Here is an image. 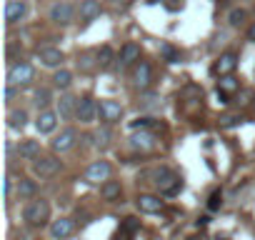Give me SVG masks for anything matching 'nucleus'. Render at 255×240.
I'll return each instance as SVG.
<instances>
[{"label": "nucleus", "mask_w": 255, "mask_h": 240, "mask_svg": "<svg viewBox=\"0 0 255 240\" xmlns=\"http://www.w3.org/2000/svg\"><path fill=\"white\" fill-rule=\"evenodd\" d=\"M150 120H153V118H138V120H133V128H135V130H138V128H148Z\"/></svg>", "instance_id": "37"}, {"label": "nucleus", "mask_w": 255, "mask_h": 240, "mask_svg": "<svg viewBox=\"0 0 255 240\" xmlns=\"http://www.w3.org/2000/svg\"><path fill=\"white\" fill-rule=\"evenodd\" d=\"M73 230H75V223H73L70 218H58V220H53V225H50V238H53V240H65Z\"/></svg>", "instance_id": "14"}, {"label": "nucleus", "mask_w": 255, "mask_h": 240, "mask_svg": "<svg viewBox=\"0 0 255 240\" xmlns=\"http://www.w3.org/2000/svg\"><path fill=\"white\" fill-rule=\"evenodd\" d=\"M118 63H120L123 68H128V65H138V63H140V45H135V43H125L123 50H120Z\"/></svg>", "instance_id": "15"}, {"label": "nucleus", "mask_w": 255, "mask_h": 240, "mask_svg": "<svg viewBox=\"0 0 255 240\" xmlns=\"http://www.w3.org/2000/svg\"><path fill=\"white\" fill-rule=\"evenodd\" d=\"M35 105H38L40 110H48V105H50V90H48V88L35 90Z\"/></svg>", "instance_id": "30"}, {"label": "nucleus", "mask_w": 255, "mask_h": 240, "mask_svg": "<svg viewBox=\"0 0 255 240\" xmlns=\"http://www.w3.org/2000/svg\"><path fill=\"white\" fill-rule=\"evenodd\" d=\"M38 58H40V63H43L45 68H58V65L63 63V53H60L58 48H43V50L38 53Z\"/></svg>", "instance_id": "19"}, {"label": "nucleus", "mask_w": 255, "mask_h": 240, "mask_svg": "<svg viewBox=\"0 0 255 240\" xmlns=\"http://www.w3.org/2000/svg\"><path fill=\"white\" fill-rule=\"evenodd\" d=\"M95 115H98V103L90 98V95H85V98H80V103H78V113H75V118L80 120V123H93L95 120Z\"/></svg>", "instance_id": "8"}, {"label": "nucleus", "mask_w": 255, "mask_h": 240, "mask_svg": "<svg viewBox=\"0 0 255 240\" xmlns=\"http://www.w3.org/2000/svg\"><path fill=\"white\" fill-rule=\"evenodd\" d=\"M163 55L168 58V63H178V60H180V55H178L170 45H163Z\"/></svg>", "instance_id": "34"}, {"label": "nucleus", "mask_w": 255, "mask_h": 240, "mask_svg": "<svg viewBox=\"0 0 255 240\" xmlns=\"http://www.w3.org/2000/svg\"><path fill=\"white\" fill-rule=\"evenodd\" d=\"M135 205H138V210H140V213H148V215H153V213H160V210H163V200H160L158 195H150V193L138 195Z\"/></svg>", "instance_id": "13"}, {"label": "nucleus", "mask_w": 255, "mask_h": 240, "mask_svg": "<svg viewBox=\"0 0 255 240\" xmlns=\"http://www.w3.org/2000/svg\"><path fill=\"white\" fill-rule=\"evenodd\" d=\"M248 40H253V43H255V25H250V28H248Z\"/></svg>", "instance_id": "39"}, {"label": "nucleus", "mask_w": 255, "mask_h": 240, "mask_svg": "<svg viewBox=\"0 0 255 240\" xmlns=\"http://www.w3.org/2000/svg\"><path fill=\"white\" fill-rule=\"evenodd\" d=\"M48 218H50V203H48V200L35 198V200L25 203V208H23V220H25L30 228H40V225H45Z\"/></svg>", "instance_id": "1"}, {"label": "nucleus", "mask_w": 255, "mask_h": 240, "mask_svg": "<svg viewBox=\"0 0 255 240\" xmlns=\"http://www.w3.org/2000/svg\"><path fill=\"white\" fill-rule=\"evenodd\" d=\"M158 100H160V98H158V95H155V93H145V95H143V100H140V103H143V105H155V103H158Z\"/></svg>", "instance_id": "36"}, {"label": "nucleus", "mask_w": 255, "mask_h": 240, "mask_svg": "<svg viewBox=\"0 0 255 240\" xmlns=\"http://www.w3.org/2000/svg\"><path fill=\"white\" fill-rule=\"evenodd\" d=\"M133 83H135V88H140V90H148V88H150V83H153V68H150V63L140 60V63L135 65V70H133Z\"/></svg>", "instance_id": "11"}, {"label": "nucleus", "mask_w": 255, "mask_h": 240, "mask_svg": "<svg viewBox=\"0 0 255 240\" xmlns=\"http://www.w3.org/2000/svg\"><path fill=\"white\" fill-rule=\"evenodd\" d=\"M25 123H28V113H25V110H13V113L8 115V125H10L13 130L25 128Z\"/></svg>", "instance_id": "27"}, {"label": "nucleus", "mask_w": 255, "mask_h": 240, "mask_svg": "<svg viewBox=\"0 0 255 240\" xmlns=\"http://www.w3.org/2000/svg\"><path fill=\"white\" fill-rule=\"evenodd\" d=\"M58 170H60V160L53 158V155H38V158L33 160V173L40 175V178H50V175H55Z\"/></svg>", "instance_id": "6"}, {"label": "nucleus", "mask_w": 255, "mask_h": 240, "mask_svg": "<svg viewBox=\"0 0 255 240\" xmlns=\"http://www.w3.org/2000/svg\"><path fill=\"white\" fill-rule=\"evenodd\" d=\"M95 148H100V150H105L108 145H110V138H113V133L108 130V128H100V130H95Z\"/></svg>", "instance_id": "29"}, {"label": "nucleus", "mask_w": 255, "mask_h": 240, "mask_svg": "<svg viewBox=\"0 0 255 240\" xmlns=\"http://www.w3.org/2000/svg\"><path fill=\"white\" fill-rule=\"evenodd\" d=\"M100 13H103L100 0H83V3H80V20L90 23V20L100 18Z\"/></svg>", "instance_id": "18"}, {"label": "nucleus", "mask_w": 255, "mask_h": 240, "mask_svg": "<svg viewBox=\"0 0 255 240\" xmlns=\"http://www.w3.org/2000/svg\"><path fill=\"white\" fill-rule=\"evenodd\" d=\"M78 103H80V100H75L73 95H63V98L58 100V115L65 118V120L73 118V115L78 113Z\"/></svg>", "instance_id": "20"}, {"label": "nucleus", "mask_w": 255, "mask_h": 240, "mask_svg": "<svg viewBox=\"0 0 255 240\" xmlns=\"http://www.w3.org/2000/svg\"><path fill=\"white\" fill-rule=\"evenodd\" d=\"M220 205H223V195H220V190H215L210 195V200H208V210H218Z\"/></svg>", "instance_id": "33"}, {"label": "nucleus", "mask_w": 255, "mask_h": 240, "mask_svg": "<svg viewBox=\"0 0 255 240\" xmlns=\"http://www.w3.org/2000/svg\"><path fill=\"white\" fill-rule=\"evenodd\" d=\"M150 5H158V3H165V0H148Z\"/></svg>", "instance_id": "40"}, {"label": "nucleus", "mask_w": 255, "mask_h": 240, "mask_svg": "<svg viewBox=\"0 0 255 240\" xmlns=\"http://www.w3.org/2000/svg\"><path fill=\"white\" fill-rule=\"evenodd\" d=\"M28 13V5H25V0H8V5H5V23L8 25H15L25 18Z\"/></svg>", "instance_id": "12"}, {"label": "nucleus", "mask_w": 255, "mask_h": 240, "mask_svg": "<svg viewBox=\"0 0 255 240\" xmlns=\"http://www.w3.org/2000/svg\"><path fill=\"white\" fill-rule=\"evenodd\" d=\"M110 173H113V168H110L108 160H95V163L88 165V170H85V180L93 183V185H98V183L105 185V183L110 180Z\"/></svg>", "instance_id": "4"}, {"label": "nucleus", "mask_w": 255, "mask_h": 240, "mask_svg": "<svg viewBox=\"0 0 255 240\" xmlns=\"http://www.w3.org/2000/svg\"><path fill=\"white\" fill-rule=\"evenodd\" d=\"M100 195H103V200H108V203H115V200H120V195H123V188H120V183H118V180H108V183L100 188Z\"/></svg>", "instance_id": "21"}, {"label": "nucleus", "mask_w": 255, "mask_h": 240, "mask_svg": "<svg viewBox=\"0 0 255 240\" xmlns=\"http://www.w3.org/2000/svg\"><path fill=\"white\" fill-rule=\"evenodd\" d=\"M245 10L243 8H235V10H230V15H228V23L233 25V28H238V25H243V20H245Z\"/></svg>", "instance_id": "31"}, {"label": "nucleus", "mask_w": 255, "mask_h": 240, "mask_svg": "<svg viewBox=\"0 0 255 240\" xmlns=\"http://www.w3.org/2000/svg\"><path fill=\"white\" fill-rule=\"evenodd\" d=\"M18 153H20V158H25V160H35V158L40 155V145H38L35 140H23L20 148H18Z\"/></svg>", "instance_id": "25"}, {"label": "nucleus", "mask_w": 255, "mask_h": 240, "mask_svg": "<svg viewBox=\"0 0 255 240\" xmlns=\"http://www.w3.org/2000/svg\"><path fill=\"white\" fill-rule=\"evenodd\" d=\"M35 80V68L30 63H13L10 70H8V85H15V88H23V85H30Z\"/></svg>", "instance_id": "3"}, {"label": "nucleus", "mask_w": 255, "mask_h": 240, "mask_svg": "<svg viewBox=\"0 0 255 240\" xmlns=\"http://www.w3.org/2000/svg\"><path fill=\"white\" fill-rule=\"evenodd\" d=\"M35 193H38V185L33 180H20V185H18V198L20 200H35Z\"/></svg>", "instance_id": "26"}, {"label": "nucleus", "mask_w": 255, "mask_h": 240, "mask_svg": "<svg viewBox=\"0 0 255 240\" xmlns=\"http://www.w3.org/2000/svg\"><path fill=\"white\" fill-rule=\"evenodd\" d=\"M3 188H5V200H10V190H13V178H10V175H5Z\"/></svg>", "instance_id": "38"}, {"label": "nucleus", "mask_w": 255, "mask_h": 240, "mask_svg": "<svg viewBox=\"0 0 255 240\" xmlns=\"http://www.w3.org/2000/svg\"><path fill=\"white\" fill-rule=\"evenodd\" d=\"M50 20L60 23V25H68V23L75 20V8L70 3H65V0H58V3L50 8Z\"/></svg>", "instance_id": "7"}, {"label": "nucleus", "mask_w": 255, "mask_h": 240, "mask_svg": "<svg viewBox=\"0 0 255 240\" xmlns=\"http://www.w3.org/2000/svg\"><path fill=\"white\" fill-rule=\"evenodd\" d=\"M75 140H78L75 128H65V130H60V135H55V138L50 140V148H53L55 153H65V150H70V148L75 145Z\"/></svg>", "instance_id": "10"}, {"label": "nucleus", "mask_w": 255, "mask_h": 240, "mask_svg": "<svg viewBox=\"0 0 255 240\" xmlns=\"http://www.w3.org/2000/svg\"><path fill=\"white\" fill-rule=\"evenodd\" d=\"M153 183H155V188L163 193V195H175L178 190H180V178L170 170V168H158L155 173H153Z\"/></svg>", "instance_id": "2"}, {"label": "nucleus", "mask_w": 255, "mask_h": 240, "mask_svg": "<svg viewBox=\"0 0 255 240\" xmlns=\"http://www.w3.org/2000/svg\"><path fill=\"white\" fill-rule=\"evenodd\" d=\"M15 98H18V88L15 85H8L5 88V103H13Z\"/></svg>", "instance_id": "35"}, {"label": "nucleus", "mask_w": 255, "mask_h": 240, "mask_svg": "<svg viewBox=\"0 0 255 240\" xmlns=\"http://www.w3.org/2000/svg\"><path fill=\"white\" fill-rule=\"evenodd\" d=\"M98 115L105 125H113V123H120L123 118V105L115 103V100H100L98 103Z\"/></svg>", "instance_id": "5"}, {"label": "nucleus", "mask_w": 255, "mask_h": 240, "mask_svg": "<svg viewBox=\"0 0 255 240\" xmlns=\"http://www.w3.org/2000/svg\"><path fill=\"white\" fill-rule=\"evenodd\" d=\"M53 83H55V88L68 90V88H70V83H73V73H70V70H58V73L53 75Z\"/></svg>", "instance_id": "28"}, {"label": "nucleus", "mask_w": 255, "mask_h": 240, "mask_svg": "<svg viewBox=\"0 0 255 240\" xmlns=\"http://www.w3.org/2000/svg\"><path fill=\"white\" fill-rule=\"evenodd\" d=\"M113 60H115V55H113V48H110V45H103V48L98 50V55H95V68H100V70H108V68L113 65Z\"/></svg>", "instance_id": "22"}, {"label": "nucleus", "mask_w": 255, "mask_h": 240, "mask_svg": "<svg viewBox=\"0 0 255 240\" xmlns=\"http://www.w3.org/2000/svg\"><path fill=\"white\" fill-rule=\"evenodd\" d=\"M140 230V220L138 218H125L115 233V240H133V235Z\"/></svg>", "instance_id": "17"}, {"label": "nucleus", "mask_w": 255, "mask_h": 240, "mask_svg": "<svg viewBox=\"0 0 255 240\" xmlns=\"http://www.w3.org/2000/svg\"><path fill=\"white\" fill-rule=\"evenodd\" d=\"M238 88H240V80H238V78H233V75H228V78L218 80V93H220V98H228V95H233Z\"/></svg>", "instance_id": "23"}, {"label": "nucleus", "mask_w": 255, "mask_h": 240, "mask_svg": "<svg viewBox=\"0 0 255 240\" xmlns=\"http://www.w3.org/2000/svg\"><path fill=\"white\" fill-rule=\"evenodd\" d=\"M55 125H58V113H53V110H40V115H38V120H35L38 133L48 135V133L55 130Z\"/></svg>", "instance_id": "16"}, {"label": "nucleus", "mask_w": 255, "mask_h": 240, "mask_svg": "<svg viewBox=\"0 0 255 240\" xmlns=\"http://www.w3.org/2000/svg\"><path fill=\"white\" fill-rule=\"evenodd\" d=\"M235 68H238V55H235V53H223V55L215 60L213 73H215L218 78H228V75H233Z\"/></svg>", "instance_id": "9"}, {"label": "nucleus", "mask_w": 255, "mask_h": 240, "mask_svg": "<svg viewBox=\"0 0 255 240\" xmlns=\"http://www.w3.org/2000/svg\"><path fill=\"white\" fill-rule=\"evenodd\" d=\"M240 123H243L240 115H223V118H220V125H223V128H235V125H240Z\"/></svg>", "instance_id": "32"}, {"label": "nucleus", "mask_w": 255, "mask_h": 240, "mask_svg": "<svg viewBox=\"0 0 255 240\" xmlns=\"http://www.w3.org/2000/svg\"><path fill=\"white\" fill-rule=\"evenodd\" d=\"M130 145H133L135 150H150V148L155 145V138H153L150 133H135V135L130 138Z\"/></svg>", "instance_id": "24"}]
</instances>
